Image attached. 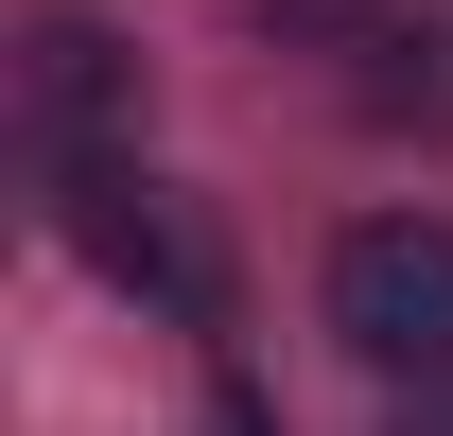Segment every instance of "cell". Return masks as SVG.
I'll list each match as a JSON object with an SVG mask.
<instances>
[{"label":"cell","mask_w":453,"mask_h":436,"mask_svg":"<svg viewBox=\"0 0 453 436\" xmlns=\"http://www.w3.org/2000/svg\"><path fill=\"white\" fill-rule=\"evenodd\" d=\"M140 105V53H122L105 18H35V53H18V122L53 140V175H88V140Z\"/></svg>","instance_id":"obj_3"},{"label":"cell","mask_w":453,"mask_h":436,"mask_svg":"<svg viewBox=\"0 0 453 436\" xmlns=\"http://www.w3.org/2000/svg\"><path fill=\"white\" fill-rule=\"evenodd\" d=\"M70 245H88L122 297H157V315H210V297H226V279H210V245L174 227V192H140L122 158H88V175H70Z\"/></svg>","instance_id":"obj_2"},{"label":"cell","mask_w":453,"mask_h":436,"mask_svg":"<svg viewBox=\"0 0 453 436\" xmlns=\"http://www.w3.org/2000/svg\"><path fill=\"white\" fill-rule=\"evenodd\" d=\"M226 436H262V419H226Z\"/></svg>","instance_id":"obj_4"},{"label":"cell","mask_w":453,"mask_h":436,"mask_svg":"<svg viewBox=\"0 0 453 436\" xmlns=\"http://www.w3.org/2000/svg\"><path fill=\"white\" fill-rule=\"evenodd\" d=\"M332 331H349L384 384H453V227H436V210L349 227V245H332Z\"/></svg>","instance_id":"obj_1"}]
</instances>
